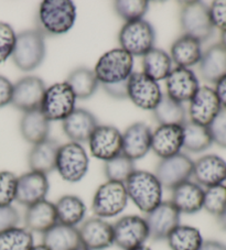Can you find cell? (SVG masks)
<instances>
[{
    "label": "cell",
    "mask_w": 226,
    "mask_h": 250,
    "mask_svg": "<svg viewBox=\"0 0 226 250\" xmlns=\"http://www.w3.org/2000/svg\"><path fill=\"white\" fill-rule=\"evenodd\" d=\"M76 20V8L69 0H45L38 14V30L43 36L68 32Z\"/></svg>",
    "instance_id": "6da1fadb"
},
{
    "label": "cell",
    "mask_w": 226,
    "mask_h": 250,
    "mask_svg": "<svg viewBox=\"0 0 226 250\" xmlns=\"http://www.w3.org/2000/svg\"><path fill=\"white\" fill-rule=\"evenodd\" d=\"M129 200L148 214L162 202L163 188L154 173L136 170L124 183Z\"/></svg>",
    "instance_id": "7a4b0ae2"
},
{
    "label": "cell",
    "mask_w": 226,
    "mask_h": 250,
    "mask_svg": "<svg viewBox=\"0 0 226 250\" xmlns=\"http://www.w3.org/2000/svg\"><path fill=\"white\" fill-rule=\"evenodd\" d=\"M133 68L134 57L123 49H113L98 59L94 74L103 86L121 84L127 83Z\"/></svg>",
    "instance_id": "3957f363"
},
{
    "label": "cell",
    "mask_w": 226,
    "mask_h": 250,
    "mask_svg": "<svg viewBox=\"0 0 226 250\" xmlns=\"http://www.w3.org/2000/svg\"><path fill=\"white\" fill-rule=\"evenodd\" d=\"M16 66L23 72H31L41 65L45 57V36L39 30H25L17 34L12 52Z\"/></svg>",
    "instance_id": "277c9868"
},
{
    "label": "cell",
    "mask_w": 226,
    "mask_h": 250,
    "mask_svg": "<svg viewBox=\"0 0 226 250\" xmlns=\"http://www.w3.org/2000/svg\"><path fill=\"white\" fill-rule=\"evenodd\" d=\"M118 41L121 46L120 49L132 57H143L155 47V29L143 19L126 22L119 31Z\"/></svg>",
    "instance_id": "5b68a950"
},
{
    "label": "cell",
    "mask_w": 226,
    "mask_h": 250,
    "mask_svg": "<svg viewBox=\"0 0 226 250\" xmlns=\"http://www.w3.org/2000/svg\"><path fill=\"white\" fill-rule=\"evenodd\" d=\"M128 200L124 183L107 181L95 192L92 209L96 217L103 219L115 217L124 212Z\"/></svg>",
    "instance_id": "8992f818"
},
{
    "label": "cell",
    "mask_w": 226,
    "mask_h": 250,
    "mask_svg": "<svg viewBox=\"0 0 226 250\" xmlns=\"http://www.w3.org/2000/svg\"><path fill=\"white\" fill-rule=\"evenodd\" d=\"M89 162V156L83 146L71 141L60 146L55 170L64 181L77 183L88 173Z\"/></svg>",
    "instance_id": "52a82bcc"
},
{
    "label": "cell",
    "mask_w": 226,
    "mask_h": 250,
    "mask_svg": "<svg viewBox=\"0 0 226 250\" xmlns=\"http://www.w3.org/2000/svg\"><path fill=\"white\" fill-rule=\"evenodd\" d=\"M180 24L185 36L200 42L207 41L214 32L210 9L201 1L184 2L180 14Z\"/></svg>",
    "instance_id": "ba28073f"
},
{
    "label": "cell",
    "mask_w": 226,
    "mask_h": 250,
    "mask_svg": "<svg viewBox=\"0 0 226 250\" xmlns=\"http://www.w3.org/2000/svg\"><path fill=\"white\" fill-rule=\"evenodd\" d=\"M76 97L67 82L46 88L40 109L49 122H63L75 109Z\"/></svg>",
    "instance_id": "9c48e42d"
},
{
    "label": "cell",
    "mask_w": 226,
    "mask_h": 250,
    "mask_svg": "<svg viewBox=\"0 0 226 250\" xmlns=\"http://www.w3.org/2000/svg\"><path fill=\"white\" fill-rule=\"evenodd\" d=\"M114 245L123 250L145 246L149 239V230L146 219L138 215H127L119 218L114 225Z\"/></svg>",
    "instance_id": "30bf717a"
},
{
    "label": "cell",
    "mask_w": 226,
    "mask_h": 250,
    "mask_svg": "<svg viewBox=\"0 0 226 250\" xmlns=\"http://www.w3.org/2000/svg\"><path fill=\"white\" fill-rule=\"evenodd\" d=\"M194 162L184 153L161 159L156 167L155 175L157 176L163 188L172 189L178 185L189 181L193 174Z\"/></svg>",
    "instance_id": "8fae6325"
},
{
    "label": "cell",
    "mask_w": 226,
    "mask_h": 250,
    "mask_svg": "<svg viewBox=\"0 0 226 250\" xmlns=\"http://www.w3.org/2000/svg\"><path fill=\"white\" fill-rule=\"evenodd\" d=\"M127 97L143 110H154L162 97L158 82L143 73H133L127 81Z\"/></svg>",
    "instance_id": "7c38bea8"
},
{
    "label": "cell",
    "mask_w": 226,
    "mask_h": 250,
    "mask_svg": "<svg viewBox=\"0 0 226 250\" xmlns=\"http://www.w3.org/2000/svg\"><path fill=\"white\" fill-rule=\"evenodd\" d=\"M181 214L170 201L161 202L147 214L146 223L149 238L155 241L166 240L171 231L180 225Z\"/></svg>",
    "instance_id": "4fadbf2b"
},
{
    "label": "cell",
    "mask_w": 226,
    "mask_h": 250,
    "mask_svg": "<svg viewBox=\"0 0 226 250\" xmlns=\"http://www.w3.org/2000/svg\"><path fill=\"white\" fill-rule=\"evenodd\" d=\"M92 156L103 161H108L123 151V135L114 126H98L89 139Z\"/></svg>",
    "instance_id": "5bb4252c"
},
{
    "label": "cell",
    "mask_w": 226,
    "mask_h": 250,
    "mask_svg": "<svg viewBox=\"0 0 226 250\" xmlns=\"http://www.w3.org/2000/svg\"><path fill=\"white\" fill-rule=\"evenodd\" d=\"M45 90V84L41 79L37 76L23 77L14 84L11 105L23 113L40 109Z\"/></svg>",
    "instance_id": "9a60e30c"
},
{
    "label": "cell",
    "mask_w": 226,
    "mask_h": 250,
    "mask_svg": "<svg viewBox=\"0 0 226 250\" xmlns=\"http://www.w3.org/2000/svg\"><path fill=\"white\" fill-rule=\"evenodd\" d=\"M189 103L190 122L204 127H208L222 109L215 90L208 86L200 87Z\"/></svg>",
    "instance_id": "2e32d148"
},
{
    "label": "cell",
    "mask_w": 226,
    "mask_h": 250,
    "mask_svg": "<svg viewBox=\"0 0 226 250\" xmlns=\"http://www.w3.org/2000/svg\"><path fill=\"white\" fill-rule=\"evenodd\" d=\"M79 229L81 245L90 250H104L114 245L113 225L105 219L92 217L82 223Z\"/></svg>",
    "instance_id": "e0dca14e"
},
{
    "label": "cell",
    "mask_w": 226,
    "mask_h": 250,
    "mask_svg": "<svg viewBox=\"0 0 226 250\" xmlns=\"http://www.w3.org/2000/svg\"><path fill=\"white\" fill-rule=\"evenodd\" d=\"M50 184L47 176L40 172L30 171L17 181L16 201L23 206H31L45 201L49 193Z\"/></svg>",
    "instance_id": "ac0fdd59"
},
{
    "label": "cell",
    "mask_w": 226,
    "mask_h": 250,
    "mask_svg": "<svg viewBox=\"0 0 226 250\" xmlns=\"http://www.w3.org/2000/svg\"><path fill=\"white\" fill-rule=\"evenodd\" d=\"M167 96L180 104L190 102L200 88L199 80L190 68L176 67L166 79Z\"/></svg>",
    "instance_id": "d6986e66"
},
{
    "label": "cell",
    "mask_w": 226,
    "mask_h": 250,
    "mask_svg": "<svg viewBox=\"0 0 226 250\" xmlns=\"http://www.w3.org/2000/svg\"><path fill=\"white\" fill-rule=\"evenodd\" d=\"M193 178L201 187L212 188L226 181V161L216 154H207L194 162Z\"/></svg>",
    "instance_id": "ffe728a7"
},
{
    "label": "cell",
    "mask_w": 226,
    "mask_h": 250,
    "mask_svg": "<svg viewBox=\"0 0 226 250\" xmlns=\"http://www.w3.org/2000/svg\"><path fill=\"white\" fill-rule=\"evenodd\" d=\"M183 148V128L176 125H161L153 132L151 149L159 158L166 159L180 153Z\"/></svg>",
    "instance_id": "44dd1931"
},
{
    "label": "cell",
    "mask_w": 226,
    "mask_h": 250,
    "mask_svg": "<svg viewBox=\"0 0 226 250\" xmlns=\"http://www.w3.org/2000/svg\"><path fill=\"white\" fill-rule=\"evenodd\" d=\"M153 131L145 123H136L126 129L123 133V151L121 153L136 161L146 156L151 149Z\"/></svg>",
    "instance_id": "7402d4cb"
},
{
    "label": "cell",
    "mask_w": 226,
    "mask_h": 250,
    "mask_svg": "<svg viewBox=\"0 0 226 250\" xmlns=\"http://www.w3.org/2000/svg\"><path fill=\"white\" fill-rule=\"evenodd\" d=\"M98 126V122L90 111L75 108L63 120L62 127L72 142H86Z\"/></svg>",
    "instance_id": "603a6c76"
},
{
    "label": "cell",
    "mask_w": 226,
    "mask_h": 250,
    "mask_svg": "<svg viewBox=\"0 0 226 250\" xmlns=\"http://www.w3.org/2000/svg\"><path fill=\"white\" fill-rule=\"evenodd\" d=\"M204 189L195 182L186 181L172 189L171 203L180 214H195L203 208Z\"/></svg>",
    "instance_id": "cb8c5ba5"
},
{
    "label": "cell",
    "mask_w": 226,
    "mask_h": 250,
    "mask_svg": "<svg viewBox=\"0 0 226 250\" xmlns=\"http://www.w3.org/2000/svg\"><path fill=\"white\" fill-rule=\"evenodd\" d=\"M24 224L28 230L43 235L58 224L55 205L45 200L29 206L24 214Z\"/></svg>",
    "instance_id": "d4e9b609"
},
{
    "label": "cell",
    "mask_w": 226,
    "mask_h": 250,
    "mask_svg": "<svg viewBox=\"0 0 226 250\" xmlns=\"http://www.w3.org/2000/svg\"><path fill=\"white\" fill-rule=\"evenodd\" d=\"M200 73L204 81L212 84L226 76V47L223 44L216 43L202 54Z\"/></svg>",
    "instance_id": "484cf974"
},
{
    "label": "cell",
    "mask_w": 226,
    "mask_h": 250,
    "mask_svg": "<svg viewBox=\"0 0 226 250\" xmlns=\"http://www.w3.org/2000/svg\"><path fill=\"white\" fill-rule=\"evenodd\" d=\"M59 149V142L50 138L33 146L28 156L29 167L31 171L40 172L45 175L53 172L56 169Z\"/></svg>",
    "instance_id": "4316f807"
},
{
    "label": "cell",
    "mask_w": 226,
    "mask_h": 250,
    "mask_svg": "<svg viewBox=\"0 0 226 250\" xmlns=\"http://www.w3.org/2000/svg\"><path fill=\"white\" fill-rule=\"evenodd\" d=\"M20 131L25 141L36 146L49 139L50 122L41 109H36L24 113L20 122Z\"/></svg>",
    "instance_id": "83f0119b"
},
{
    "label": "cell",
    "mask_w": 226,
    "mask_h": 250,
    "mask_svg": "<svg viewBox=\"0 0 226 250\" xmlns=\"http://www.w3.org/2000/svg\"><path fill=\"white\" fill-rule=\"evenodd\" d=\"M202 54L201 42L183 34L172 44L170 58L178 67L189 68L200 63Z\"/></svg>",
    "instance_id": "f1b7e54d"
},
{
    "label": "cell",
    "mask_w": 226,
    "mask_h": 250,
    "mask_svg": "<svg viewBox=\"0 0 226 250\" xmlns=\"http://www.w3.org/2000/svg\"><path fill=\"white\" fill-rule=\"evenodd\" d=\"M42 244L49 250H74L81 246L79 229L58 223L43 234Z\"/></svg>",
    "instance_id": "f546056e"
},
{
    "label": "cell",
    "mask_w": 226,
    "mask_h": 250,
    "mask_svg": "<svg viewBox=\"0 0 226 250\" xmlns=\"http://www.w3.org/2000/svg\"><path fill=\"white\" fill-rule=\"evenodd\" d=\"M58 223L76 227L84 221L86 206L82 198L76 195H64L54 204Z\"/></svg>",
    "instance_id": "4dcf8cb0"
},
{
    "label": "cell",
    "mask_w": 226,
    "mask_h": 250,
    "mask_svg": "<svg viewBox=\"0 0 226 250\" xmlns=\"http://www.w3.org/2000/svg\"><path fill=\"white\" fill-rule=\"evenodd\" d=\"M143 74L156 82L166 80L172 71V61L166 51L153 47L142 57Z\"/></svg>",
    "instance_id": "1f68e13d"
},
{
    "label": "cell",
    "mask_w": 226,
    "mask_h": 250,
    "mask_svg": "<svg viewBox=\"0 0 226 250\" xmlns=\"http://www.w3.org/2000/svg\"><path fill=\"white\" fill-rule=\"evenodd\" d=\"M67 84L71 87L76 99H88L96 92L99 83L94 71L86 67H77L68 74Z\"/></svg>",
    "instance_id": "d6a6232c"
},
{
    "label": "cell",
    "mask_w": 226,
    "mask_h": 250,
    "mask_svg": "<svg viewBox=\"0 0 226 250\" xmlns=\"http://www.w3.org/2000/svg\"><path fill=\"white\" fill-rule=\"evenodd\" d=\"M166 240L171 250H199L204 241L198 228L181 224L171 231Z\"/></svg>",
    "instance_id": "836d02e7"
},
{
    "label": "cell",
    "mask_w": 226,
    "mask_h": 250,
    "mask_svg": "<svg viewBox=\"0 0 226 250\" xmlns=\"http://www.w3.org/2000/svg\"><path fill=\"white\" fill-rule=\"evenodd\" d=\"M157 122L161 125H176L183 126L186 120V111L183 104L172 101L167 95H162L159 104L153 110Z\"/></svg>",
    "instance_id": "e575fe53"
},
{
    "label": "cell",
    "mask_w": 226,
    "mask_h": 250,
    "mask_svg": "<svg viewBox=\"0 0 226 250\" xmlns=\"http://www.w3.org/2000/svg\"><path fill=\"white\" fill-rule=\"evenodd\" d=\"M183 148L190 152L199 153L205 151L213 144L210 130L207 127L186 122L183 126Z\"/></svg>",
    "instance_id": "d590c367"
},
{
    "label": "cell",
    "mask_w": 226,
    "mask_h": 250,
    "mask_svg": "<svg viewBox=\"0 0 226 250\" xmlns=\"http://www.w3.org/2000/svg\"><path fill=\"white\" fill-rule=\"evenodd\" d=\"M33 246L32 232L25 227L17 226L0 232V250H30Z\"/></svg>",
    "instance_id": "8d00e7d4"
},
{
    "label": "cell",
    "mask_w": 226,
    "mask_h": 250,
    "mask_svg": "<svg viewBox=\"0 0 226 250\" xmlns=\"http://www.w3.org/2000/svg\"><path fill=\"white\" fill-rule=\"evenodd\" d=\"M135 171H136L135 161L130 160L123 153L106 161L104 166V173H105L107 181H114V182L119 183H125Z\"/></svg>",
    "instance_id": "74e56055"
},
{
    "label": "cell",
    "mask_w": 226,
    "mask_h": 250,
    "mask_svg": "<svg viewBox=\"0 0 226 250\" xmlns=\"http://www.w3.org/2000/svg\"><path fill=\"white\" fill-rule=\"evenodd\" d=\"M116 14L126 22L141 20L149 9L147 0H117L114 2Z\"/></svg>",
    "instance_id": "f35d334b"
},
{
    "label": "cell",
    "mask_w": 226,
    "mask_h": 250,
    "mask_svg": "<svg viewBox=\"0 0 226 250\" xmlns=\"http://www.w3.org/2000/svg\"><path fill=\"white\" fill-rule=\"evenodd\" d=\"M203 208L216 218L226 209V187L224 184L207 188L204 191Z\"/></svg>",
    "instance_id": "ab89813d"
},
{
    "label": "cell",
    "mask_w": 226,
    "mask_h": 250,
    "mask_svg": "<svg viewBox=\"0 0 226 250\" xmlns=\"http://www.w3.org/2000/svg\"><path fill=\"white\" fill-rule=\"evenodd\" d=\"M18 178L9 171L0 172V208L10 206L16 201Z\"/></svg>",
    "instance_id": "60d3db41"
},
{
    "label": "cell",
    "mask_w": 226,
    "mask_h": 250,
    "mask_svg": "<svg viewBox=\"0 0 226 250\" xmlns=\"http://www.w3.org/2000/svg\"><path fill=\"white\" fill-rule=\"evenodd\" d=\"M16 32L10 24L6 22H0V63L7 61L16 45Z\"/></svg>",
    "instance_id": "b9f144b4"
},
{
    "label": "cell",
    "mask_w": 226,
    "mask_h": 250,
    "mask_svg": "<svg viewBox=\"0 0 226 250\" xmlns=\"http://www.w3.org/2000/svg\"><path fill=\"white\" fill-rule=\"evenodd\" d=\"M212 140L221 148L226 149V108H222L214 120L208 125Z\"/></svg>",
    "instance_id": "7bdbcfd3"
},
{
    "label": "cell",
    "mask_w": 226,
    "mask_h": 250,
    "mask_svg": "<svg viewBox=\"0 0 226 250\" xmlns=\"http://www.w3.org/2000/svg\"><path fill=\"white\" fill-rule=\"evenodd\" d=\"M208 9L213 27L219 29L222 33L226 32V0L213 1Z\"/></svg>",
    "instance_id": "ee69618b"
},
{
    "label": "cell",
    "mask_w": 226,
    "mask_h": 250,
    "mask_svg": "<svg viewBox=\"0 0 226 250\" xmlns=\"http://www.w3.org/2000/svg\"><path fill=\"white\" fill-rule=\"evenodd\" d=\"M20 222V215L14 206L0 208V232L17 227Z\"/></svg>",
    "instance_id": "f6af8a7d"
},
{
    "label": "cell",
    "mask_w": 226,
    "mask_h": 250,
    "mask_svg": "<svg viewBox=\"0 0 226 250\" xmlns=\"http://www.w3.org/2000/svg\"><path fill=\"white\" fill-rule=\"evenodd\" d=\"M14 84L6 77L0 75V107L11 104Z\"/></svg>",
    "instance_id": "bcb514c9"
},
{
    "label": "cell",
    "mask_w": 226,
    "mask_h": 250,
    "mask_svg": "<svg viewBox=\"0 0 226 250\" xmlns=\"http://www.w3.org/2000/svg\"><path fill=\"white\" fill-rule=\"evenodd\" d=\"M104 89L110 96L116 99H125L127 97V83L114 84V85H104Z\"/></svg>",
    "instance_id": "7dc6e473"
},
{
    "label": "cell",
    "mask_w": 226,
    "mask_h": 250,
    "mask_svg": "<svg viewBox=\"0 0 226 250\" xmlns=\"http://www.w3.org/2000/svg\"><path fill=\"white\" fill-rule=\"evenodd\" d=\"M215 93L217 98L221 103L222 108H226V76L222 79L215 84Z\"/></svg>",
    "instance_id": "c3c4849f"
},
{
    "label": "cell",
    "mask_w": 226,
    "mask_h": 250,
    "mask_svg": "<svg viewBox=\"0 0 226 250\" xmlns=\"http://www.w3.org/2000/svg\"><path fill=\"white\" fill-rule=\"evenodd\" d=\"M199 250H226V245L217 240H205Z\"/></svg>",
    "instance_id": "681fc988"
},
{
    "label": "cell",
    "mask_w": 226,
    "mask_h": 250,
    "mask_svg": "<svg viewBox=\"0 0 226 250\" xmlns=\"http://www.w3.org/2000/svg\"><path fill=\"white\" fill-rule=\"evenodd\" d=\"M217 223H219V226L221 227V229L226 231V209L224 210L223 214L217 217Z\"/></svg>",
    "instance_id": "f907efd6"
},
{
    "label": "cell",
    "mask_w": 226,
    "mask_h": 250,
    "mask_svg": "<svg viewBox=\"0 0 226 250\" xmlns=\"http://www.w3.org/2000/svg\"><path fill=\"white\" fill-rule=\"evenodd\" d=\"M30 250H49V249H47L43 244H40V245H34Z\"/></svg>",
    "instance_id": "816d5d0a"
},
{
    "label": "cell",
    "mask_w": 226,
    "mask_h": 250,
    "mask_svg": "<svg viewBox=\"0 0 226 250\" xmlns=\"http://www.w3.org/2000/svg\"><path fill=\"white\" fill-rule=\"evenodd\" d=\"M221 44H223L226 47V32L222 33V36H221Z\"/></svg>",
    "instance_id": "f5cc1de1"
},
{
    "label": "cell",
    "mask_w": 226,
    "mask_h": 250,
    "mask_svg": "<svg viewBox=\"0 0 226 250\" xmlns=\"http://www.w3.org/2000/svg\"><path fill=\"white\" fill-rule=\"evenodd\" d=\"M129 250H151L149 247H147V246H140V247H137V248H134V249H129Z\"/></svg>",
    "instance_id": "db71d44e"
},
{
    "label": "cell",
    "mask_w": 226,
    "mask_h": 250,
    "mask_svg": "<svg viewBox=\"0 0 226 250\" xmlns=\"http://www.w3.org/2000/svg\"><path fill=\"white\" fill-rule=\"evenodd\" d=\"M74 250H90V249H88L86 247H84V246H80V247H77L76 249H74Z\"/></svg>",
    "instance_id": "11a10c76"
},
{
    "label": "cell",
    "mask_w": 226,
    "mask_h": 250,
    "mask_svg": "<svg viewBox=\"0 0 226 250\" xmlns=\"http://www.w3.org/2000/svg\"><path fill=\"white\" fill-rule=\"evenodd\" d=\"M225 183H226V181H225ZM225 187H226V184H225Z\"/></svg>",
    "instance_id": "9f6ffc18"
}]
</instances>
